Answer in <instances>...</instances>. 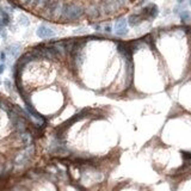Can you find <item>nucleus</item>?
Here are the masks:
<instances>
[{
	"instance_id": "1",
	"label": "nucleus",
	"mask_w": 191,
	"mask_h": 191,
	"mask_svg": "<svg viewBox=\"0 0 191 191\" xmlns=\"http://www.w3.org/2000/svg\"><path fill=\"white\" fill-rule=\"evenodd\" d=\"M86 14V7L77 4V3H65L62 7V14L59 22L61 23H72L77 22Z\"/></svg>"
},
{
	"instance_id": "2",
	"label": "nucleus",
	"mask_w": 191,
	"mask_h": 191,
	"mask_svg": "<svg viewBox=\"0 0 191 191\" xmlns=\"http://www.w3.org/2000/svg\"><path fill=\"white\" fill-rule=\"evenodd\" d=\"M159 13V9L155 4H148L141 10V17L145 19H154Z\"/></svg>"
},
{
	"instance_id": "3",
	"label": "nucleus",
	"mask_w": 191,
	"mask_h": 191,
	"mask_svg": "<svg viewBox=\"0 0 191 191\" xmlns=\"http://www.w3.org/2000/svg\"><path fill=\"white\" fill-rule=\"evenodd\" d=\"M115 34L117 36H125L128 34V22L125 18H118L115 24Z\"/></svg>"
},
{
	"instance_id": "4",
	"label": "nucleus",
	"mask_w": 191,
	"mask_h": 191,
	"mask_svg": "<svg viewBox=\"0 0 191 191\" xmlns=\"http://www.w3.org/2000/svg\"><path fill=\"white\" fill-rule=\"evenodd\" d=\"M36 35L40 37V38H43V40H47V38H53V37H55V31L51 29V27H49V26H47V25H40L38 27H37V30H36Z\"/></svg>"
},
{
	"instance_id": "5",
	"label": "nucleus",
	"mask_w": 191,
	"mask_h": 191,
	"mask_svg": "<svg viewBox=\"0 0 191 191\" xmlns=\"http://www.w3.org/2000/svg\"><path fill=\"white\" fill-rule=\"evenodd\" d=\"M86 16L91 19H97L102 16V11H101V7L99 5H96V4H92L90 6L86 7Z\"/></svg>"
},
{
	"instance_id": "6",
	"label": "nucleus",
	"mask_w": 191,
	"mask_h": 191,
	"mask_svg": "<svg viewBox=\"0 0 191 191\" xmlns=\"http://www.w3.org/2000/svg\"><path fill=\"white\" fill-rule=\"evenodd\" d=\"M19 51H20V46H19L18 43L10 44V46H7L6 49H5V53H6V54H9V55H11V56H14V57L19 55Z\"/></svg>"
},
{
	"instance_id": "7",
	"label": "nucleus",
	"mask_w": 191,
	"mask_h": 191,
	"mask_svg": "<svg viewBox=\"0 0 191 191\" xmlns=\"http://www.w3.org/2000/svg\"><path fill=\"white\" fill-rule=\"evenodd\" d=\"M143 22V18L141 17V14H130L129 17H128V24L130 25V26H137V25H140L141 23Z\"/></svg>"
},
{
	"instance_id": "8",
	"label": "nucleus",
	"mask_w": 191,
	"mask_h": 191,
	"mask_svg": "<svg viewBox=\"0 0 191 191\" xmlns=\"http://www.w3.org/2000/svg\"><path fill=\"white\" fill-rule=\"evenodd\" d=\"M0 20H1V23L5 26L10 25V23H11V16H10V13L7 11H5L3 7H0Z\"/></svg>"
},
{
	"instance_id": "9",
	"label": "nucleus",
	"mask_w": 191,
	"mask_h": 191,
	"mask_svg": "<svg viewBox=\"0 0 191 191\" xmlns=\"http://www.w3.org/2000/svg\"><path fill=\"white\" fill-rule=\"evenodd\" d=\"M179 17H180V20L183 24H187L191 22V12L187 11V10H183L180 13H179Z\"/></svg>"
},
{
	"instance_id": "10",
	"label": "nucleus",
	"mask_w": 191,
	"mask_h": 191,
	"mask_svg": "<svg viewBox=\"0 0 191 191\" xmlns=\"http://www.w3.org/2000/svg\"><path fill=\"white\" fill-rule=\"evenodd\" d=\"M53 1V0H36L35 1V5H34V7H36V9H40V10H46L47 7H48V5L50 4Z\"/></svg>"
},
{
	"instance_id": "11",
	"label": "nucleus",
	"mask_w": 191,
	"mask_h": 191,
	"mask_svg": "<svg viewBox=\"0 0 191 191\" xmlns=\"http://www.w3.org/2000/svg\"><path fill=\"white\" fill-rule=\"evenodd\" d=\"M108 3H110L115 9H119V7H122V6H124L125 5V3H127V0H106Z\"/></svg>"
},
{
	"instance_id": "12",
	"label": "nucleus",
	"mask_w": 191,
	"mask_h": 191,
	"mask_svg": "<svg viewBox=\"0 0 191 191\" xmlns=\"http://www.w3.org/2000/svg\"><path fill=\"white\" fill-rule=\"evenodd\" d=\"M36 0H18V5L24 7H34Z\"/></svg>"
},
{
	"instance_id": "13",
	"label": "nucleus",
	"mask_w": 191,
	"mask_h": 191,
	"mask_svg": "<svg viewBox=\"0 0 191 191\" xmlns=\"http://www.w3.org/2000/svg\"><path fill=\"white\" fill-rule=\"evenodd\" d=\"M18 23H19L22 26H29V25H30V19L27 18V16L20 14V16L18 17Z\"/></svg>"
},
{
	"instance_id": "14",
	"label": "nucleus",
	"mask_w": 191,
	"mask_h": 191,
	"mask_svg": "<svg viewBox=\"0 0 191 191\" xmlns=\"http://www.w3.org/2000/svg\"><path fill=\"white\" fill-rule=\"evenodd\" d=\"M182 155H183V159L185 160V163H187V161H191V152L182 150Z\"/></svg>"
},
{
	"instance_id": "15",
	"label": "nucleus",
	"mask_w": 191,
	"mask_h": 191,
	"mask_svg": "<svg viewBox=\"0 0 191 191\" xmlns=\"http://www.w3.org/2000/svg\"><path fill=\"white\" fill-rule=\"evenodd\" d=\"M4 85H5V87H6L7 91H11V90H12V82H11L9 79H6V80L4 81Z\"/></svg>"
},
{
	"instance_id": "16",
	"label": "nucleus",
	"mask_w": 191,
	"mask_h": 191,
	"mask_svg": "<svg viewBox=\"0 0 191 191\" xmlns=\"http://www.w3.org/2000/svg\"><path fill=\"white\" fill-rule=\"evenodd\" d=\"M0 60H1V62H5V60H6V53L5 51H0Z\"/></svg>"
},
{
	"instance_id": "17",
	"label": "nucleus",
	"mask_w": 191,
	"mask_h": 191,
	"mask_svg": "<svg viewBox=\"0 0 191 191\" xmlns=\"http://www.w3.org/2000/svg\"><path fill=\"white\" fill-rule=\"evenodd\" d=\"M104 31H105V33H111V31H112L111 25H105L104 26Z\"/></svg>"
},
{
	"instance_id": "18",
	"label": "nucleus",
	"mask_w": 191,
	"mask_h": 191,
	"mask_svg": "<svg viewBox=\"0 0 191 191\" xmlns=\"http://www.w3.org/2000/svg\"><path fill=\"white\" fill-rule=\"evenodd\" d=\"M4 31H5V25L1 23V20H0V34L4 33Z\"/></svg>"
},
{
	"instance_id": "19",
	"label": "nucleus",
	"mask_w": 191,
	"mask_h": 191,
	"mask_svg": "<svg viewBox=\"0 0 191 191\" xmlns=\"http://www.w3.org/2000/svg\"><path fill=\"white\" fill-rule=\"evenodd\" d=\"M92 26L94 27V30H97V31H99V30H102V26H101L99 24H93Z\"/></svg>"
},
{
	"instance_id": "20",
	"label": "nucleus",
	"mask_w": 191,
	"mask_h": 191,
	"mask_svg": "<svg viewBox=\"0 0 191 191\" xmlns=\"http://www.w3.org/2000/svg\"><path fill=\"white\" fill-rule=\"evenodd\" d=\"M5 71V65L4 63H0V74H3Z\"/></svg>"
},
{
	"instance_id": "21",
	"label": "nucleus",
	"mask_w": 191,
	"mask_h": 191,
	"mask_svg": "<svg viewBox=\"0 0 191 191\" xmlns=\"http://www.w3.org/2000/svg\"><path fill=\"white\" fill-rule=\"evenodd\" d=\"M177 1H178V4H179V5H180V4H182V3H183V1H184V0H177Z\"/></svg>"
},
{
	"instance_id": "22",
	"label": "nucleus",
	"mask_w": 191,
	"mask_h": 191,
	"mask_svg": "<svg viewBox=\"0 0 191 191\" xmlns=\"http://www.w3.org/2000/svg\"><path fill=\"white\" fill-rule=\"evenodd\" d=\"M0 84H1V81H0Z\"/></svg>"
}]
</instances>
